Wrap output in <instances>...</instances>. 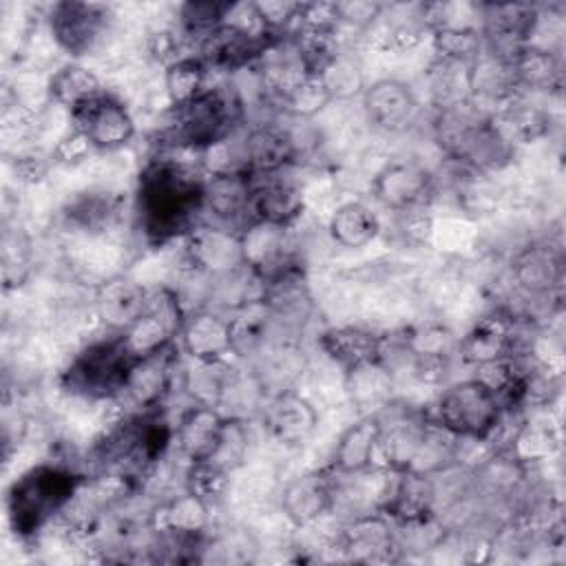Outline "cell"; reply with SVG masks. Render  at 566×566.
I'll return each mask as SVG.
<instances>
[{
  "mask_svg": "<svg viewBox=\"0 0 566 566\" xmlns=\"http://www.w3.org/2000/svg\"><path fill=\"white\" fill-rule=\"evenodd\" d=\"M137 358L124 334L108 332L71 358L60 376L62 389L84 400H115L124 396Z\"/></svg>",
  "mask_w": 566,
  "mask_h": 566,
  "instance_id": "3",
  "label": "cell"
},
{
  "mask_svg": "<svg viewBox=\"0 0 566 566\" xmlns=\"http://www.w3.org/2000/svg\"><path fill=\"white\" fill-rule=\"evenodd\" d=\"M263 429L287 449L303 447L316 431L318 413L314 405L294 389H279L261 409Z\"/></svg>",
  "mask_w": 566,
  "mask_h": 566,
  "instance_id": "19",
  "label": "cell"
},
{
  "mask_svg": "<svg viewBox=\"0 0 566 566\" xmlns=\"http://www.w3.org/2000/svg\"><path fill=\"white\" fill-rule=\"evenodd\" d=\"M148 301V290L128 279L115 276L104 281L95 292V314L108 332L124 334L142 314Z\"/></svg>",
  "mask_w": 566,
  "mask_h": 566,
  "instance_id": "28",
  "label": "cell"
},
{
  "mask_svg": "<svg viewBox=\"0 0 566 566\" xmlns=\"http://www.w3.org/2000/svg\"><path fill=\"white\" fill-rule=\"evenodd\" d=\"M226 424H228V416L221 409L190 402V407L181 411L175 424L172 444L177 447L179 455L186 462L210 460L214 458L221 444Z\"/></svg>",
  "mask_w": 566,
  "mask_h": 566,
  "instance_id": "23",
  "label": "cell"
},
{
  "mask_svg": "<svg viewBox=\"0 0 566 566\" xmlns=\"http://www.w3.org/2000/svg\"><path fill=\"white\" fill-rule=\"evenodd\" d=\"M303 210L305 197L294 181L279 175L254 177L248 199V223L290 228L303 214Z\"/></svg>",
  "mask_w": 566,
  "mask_h": 566,
  "instance_id": "22",
  "label": "cell"
},
{
  "mask_svg": "<svg viewBox=\"0 0 566 566\" xmlns=\"http://www.w3.org/2000/svg\"><path fill=\"white\" fill-rule=\"evenodd\" d=\"M245 451H248V433H245V422L241 418H230L228 416V424L221 438V444L214 453V462H219L223 469H228L230 473L234 469H239L245 460Z\"/></svg>",
  "mask_w": 566,
  "mask_h": 566,
  "instance_id": "46",
  "label": "cell"
},
{
  "mask_svg": "<svg viewBox=\"0 0 566 566\" xmlns=\"http://www.w3.org/2000/svg\"><path fill=\"white\" fill-rule=\"evenodd\" d=\"M46 93L57 106H64L66 111H71L106 93V88L93 69L80 62H66L49 77Z\"/></svg>",
  "mask_w": 566,
  "mask_h": 566,
  "instance_id": "34",
  "label": "cell"
},
{
  "mask_svg": "<svg viewBox=\"0 0 566 566\" xmlns=\"http://www.w3.org/2000/svg\"><path fill=\"white\" fill-rule=\"evenodd\" d=\"M184 318H186V312L175 290L170 287L148 290V301L139 318L124 332V340L137 356L159 352L177 343Z\"/></svg>",
  "mask_w": 566,
  "mask_h": 566,
  "instance_id": "11",
  "label": "cell"
},
{
  "mask_svg": "<svg viewBox=\"0 0 566 566\" xmlns=\"http://www.w3.org/2000/svg\"><path fill=\"white\" fill-rule=\"evenodd\" d=\"M243 104L230 86H206L188 104L172 108L166 142L177 148L203 153L241 128Z\"/></svg>",
  "mask_w": 566,
  "mask_h": 566,
  "instance_id": "4",
  "label": "cell"
},
{
  "mask_svg": "<svg viewBox=\"0 0 566 566\" xmlns=\"http://www.w3.org/2000/svg\"><path fill=\"white\" fill-rule=\"evenodd\" d=\"M298 144L290 128L263 122L245 130V166L252 177L279 175L296 161Z\"/></svg>",
  "mask_w": 566,
  "mask_h": 566,
  "instance_id": "24",
  "label": "cell"
},
{
  "mask_svg": "<svg viewBox=\"0 0 566 566\" xmlns=\"http://www.w3.org/2000/svg\"><path fill=\"white\" fill-rule=\"evenodd\" d=\"M504 416L497 396L475 376L447 385L427 413L431 422L458 440L471 442L491 440L502 427Z\"/></svg>",
  "mask_w": 566,
  "mask_h": 566,
  "instance_id": "5",
  "label": "cell"
},
{
  "mask_svg": "<svg viewBox=\"0 0 566 566\" xmlns=\"http://www.w3.org/2000/svg\"><path fill=\"white\" fill-rule=\"evenodd\" d=\"M208 66L199 55H179L166 64L164 93L172 108H179L195 99L208 80Z\"/></svg>",
  "mask_w": 566,
  "mask_h": 566,
  "instance_id": "37",
  "label": "cell"
},
{
  "mask_svg": "<svg viewBox=\"0 0 566 566\" xmlns=\"http://www.w3.org/2000/svg\"><path fill=\"white\" fill-rule=\"evenodd\" d=\"M345 380L354 402L387 407L391 387H394V378H391V369L387 367V360H376V363H367L356 369H349L345 371Z\"/></svg>",
  "mask_w": 566,
  "mask_h": 566,
  "instance_id": "40",
  "label": "cell"
},
{
  "mask_svg": "<svg viewBox=\"0 0 566 566\" xmlns=\"http://www.w3.org/2000/svg\"><path fill=\"white\" fill-rule=\"evenodd\" d=\"M338 478L327 469H316L292 478L281 493V509L294 526H310L336 504Z\"/></svg>",
  "mask_w": 566,
  "mask_h": 566,
  "instance_id": "20",
  "label": "cell"
},
{
  "mask_svg": "<svg viewBox=\"0 0 566 566\" xmlns=\"http://www.w3.org/2000/svg\"><path fill=\"white\" fill-rule=\"evenodd\" d=\"M73 130H80L95 150H119L135 137V119L130 111L111 93H102L69 111Z\"/></svg>",
  "mask_w": 566,
  "mask_h": 566,
  "instance_id": "7",
  "label": "cell"
},
{
  "mask_svg": "<svg viewBox=\"0 0 566 566\" xmlns=\"http://www.w3.org/2000/svg\"><path fill=\"white\" fill-rule=\"evenodd\" d=\"M135 219L146 243L186 239L206 214V172L157 155L144 164L135 186Z\"/></svg>",
  "mask_w": 566,
  "mask_h": 566,
  "instance_id": "1",
  "label": "cell"
},
{
  "mask_svg": "<svg viewBox=\"0 0 566 566\" xmlns=\"http://www.w3.org/2000/svg\"><path fill=\"white\" fill-rule=\"evenodd\" d=\"M281 42L285 40L279 35L268 31H248L226 20V24L199 42L197 55L206 62L208 69L232 73L254 66L270 49L279 46Z\"/></svg>",
  "mask_w": 566,
  "mask_h": 566,
  "instance_id": "10",
  "label": "cell"
},
{
  "mask_svg": "<svg viewBox=\"0 0 566 566\" xmlns=\"http://www.w3.org/2000/svg\"><path fill=\"white\" fill-rule=\"evenodd\" d=\"M431 49L436 53V62L469 66L482 53L484 40L480 27L447 22L431 29Z\"/></svg>",
  "mask_w": 566,
  "mask_h": 566,
  "instance_id": "36",
  "label": "cell"
},
{
  "mask_svg": "<svg viewBox=\"0 0 566 566\" xmlns=\"http://www.w3.org/2000/svg\"><path fill=\"white\" fill-rule=\"evenodd\" d=\"M511 274L526 296L551 298L559 294L564 281L562 248L553 241H537L522 248L511 263Z\"/></svg>",
  "mask_w": 566,
  "mask_h": 566,
  "instance_id": "21",
  "label": "cell"
},
{
  "mask_svg": "<svg viewBox=\"0 0 566 566\" xmlns=\"http://www.w3.org/2000/svg\"><path fill=\"white\" fill-rule=\"evenodd\" d=\"M234 2L219 0H190L179 7L177 27L186 40H195L197 44L206 40L212 31L226 24Z\"/></svg>",
  "mask_w": 566,
  "mask_h": 566,
  "instance_id": "41",
  "label": "cell"
},
{
  "mask_svg": "<svg viewBox=\"0 0 566 566\" xmlns=\"http://www.w3.org/2000/svg\"><path fill=\"white\" fill-rule=\"evenodd\" d=\"M119 208H122L119 197L111 192L86 190L69 199L62 214L71 228L95 234V232H106L108 228L115 226V221L119 219Z\"/></svg>",
  "mask_w": 566,
  "mask_h": 566,
  "instance_id": "32",
  "label": "cell"
},
{
  "mask_svg": "<svg viewBox=\"0 0 566 566\" xmlns=\"http://www.w3.org/2000/svg\"><path fill=\"white\" fill-rule=\"evenodd\" d=\"M150 526L159 533L206 535L210 528V502L190 491H179L161 500L150 513Z\"/></svg>",
  "mask_w": 566,
  "mask_h": 566,
  "instance_id": "29",
  "label": "cell"
},
{
  "mask_svg": "<svg viewBox=\"0 0 566 566\" xmlns=\"http://www.w3.org/2000/svg\"><path fill=\"white\" fill-rule=\"evenodd\" d=\"M91 150H95L91 146V142L80 130L71 128L64 137L57 139V144L51 153V159H53V164H60V166H75V164L84 161Z\"/></svg>",
  "mask_w": 566,
  "mask_h": 566,
  "instance_id": "48",
  "label": "cell"
},
{
  "mask_svg": "<svg viewBox=\"0 0 566 566\" xmlns=\"http://www.w3.org/2000/svg\"><path fill=\"white\" fill-rule=\"evenodd\" d=\"M84 475L64 462H40L22 471L7 489V520L22 542L35 539L80 495Z\"/></svg>",
  "mask_w": 566,
  "mask_h": 566,
  "instance_id": "2",
  "label": "cell"
},
{
  "mask_svg": "<svg viewBox=\"0 0 566 566\" xmlns=\"http://www.w3.org/2000/svg\"><path fill=\"white\" fill-rule=\"evenodd\" d=\"M436 177L418 161H391L371 179L374 199L391 212L429 208Z\"/></svg>",
  "mask_w": 566,
  "mask_h": 566,
  "instance_id": "14",
  "label": "cell"
},
{
  "mask_svg": "<svg viewBox=\"0 0 566 566\" xmlns=\"http://www.w3.org/2000/svg\"><path fill=\"white\" fill-rule=\"evenodd\" d=\"M517 93L553 91L562 86V62L555 51L535 42L522 46L509 57Z\"/></svg>",
  "mask_w": 566,
  "mask_h": 566,
  "instance_id": "30",
  "label": "cell"
},
{
  "mask_svg": "<svg viewBox=\"0 0 566 566\" xmlns=\"http://www.w3.org/2000/svg\"><path fill=\"white\" fill-rule=\"evenodd\" d=\"M557 447V438L553 436V431L548 427H539V424H522L511 444L506 447L520 462L528 464V462H539L544 458H548Z\"/></svg>",
  "mask_w": 566,
  "mask_h": 566,
  "instance_id": "44",
  "label": "cell"
},
{
  "mask_svg": "<svg viewBox=\"0 0 566 566\" xmlns=\"http://www.w3.org/2000/svg\"><path fill=\"white\" fill-rule=\"evenodd\" d=\"M323 82L327 84L332 97H347L356 91L363 88V82H360V73H358V66L352 64L349 60H345L343 55L325 71L323 75Z\"/></svg>",
  "mask_w": 566,
  "mask_h": 566,
  "instance_id": "47",
  "label": "cell"
},
{
  "mask_svg": "<svg viewBox=\"0 0 566 566\" xmlns=\"http://www.w3.org/2000/svg\"><path fill=\"white\" fill-rule=\"evenodd\" d=\"M363 111L376 130L398 135L418 122L420 102L409 84L387 77L363 88Z\"/></svg>",
  "mask_w": 566,
  "mask_h": 566,
  "instance_id": "17",
  "label": "cell"
},
{
  "mask_svg": "<svg viewBox=\"0 0 566 566\" xmlns=\"http://www.w3.org/2000/svg\"><path fill=\"white\" fill-rule=\"evenodd\" d=\"M184 489L199 495L206 502H214L230 489V471L214 460L186 462Z\"/></svg>",
  "mask_w": 566,
  "mask_h": 566,
  "instance_id": "43",
  "label": "cell"
},
{
  "mask_svg": "<svg viewBox=\"0 0 566 566\" xmlns=\"http://www.w3.org/2000/svg\"><path fill=\"white\" fill-rule=\"evenodd\" d=\"M15 175L20 181L35 184L46 175V161L33 155H22L15 159Z\"/></svg>",
  "mask_w": 566,
  "mask_h": 566,
  "instance_id": "51",
  "label": "cell"
},
{
  "mask_svg": "<svg viewBox=\"0 0 566 566\" xmlns=\"http://www.w3.org/2000/svg\"><path fill=\"white\" fill-rule=\"evenodd\" d=\"M382 4L367 2V0H354V2H336L338 24H347L354 29H367L380 18Z\"/></svg>",
  "mask_w": 566,
  "mask_h": 566,
  "instance_id": "49",
  "label": "cell"
},
{
  "mask_svg": "<svg viewBox=\"0 0 566 566\" xmlns=\"http://www.w3.org/2000/svg\"><path fill=\"white\" fill-rule=\"evenodd\" d=\"M177 345L188 360L230 363L237 356L230 314L219 307H199L186 314Z\"/></svg>",
  "mask_w": 566,
  "mask_h": 566,
  "instance_id": "12",
  "label": "cell"
},
{
  "mask_svg": "<svg viewBox=\"0 0 566 566\" xmlns=\"http://www.w3.org/2000/svg\"><path fill=\"white\" fill-rule=\"evenodd\" d=\"M338 548L360 564H391L402 557V542L394 522L380 511L352 515L338 533Z\"/></svg>",
  "mask_w": 566,
  "mask_h": 566,
  "instance_id": "9",
  "label": "cell"
},
{
  "mask_svg": "<svg viewBox=\"0 0 566 566\" xmlns=\"http://www.w3.org/2000/svg\"><path fill=\"white\" fill-rule=\"evenodd\" d=\"M230 369H232L230 363L188 360V365L181 367V389L186 391L190 402L219 409Z\"/></svg>",
  "mask_w": 566,
  "mask_h": 566,
  "instance_id": "39",
  "label": "cell"
},
{
  "mask_svg": "<svg viewBox=\"0 0 566 566\" xmlns=\"http://www.w3.org/2000/svg\"><path fill=\"white\" fill-rule=\"evenodd\" d=\"M327 232L340 248L358 250L378 237L380 219L369 206L360 201H347L332 212Z\"/></svg>",
  "mask_w": 566,
  "mask_h": 566,
  "instance_id": "33",
  "label": "cell"
},
{
  "mask_svg": "<svg viewBox=\"0 0 566 566\" xmlns=\"http://www.w3.org/2000/svg\"><path fill=\"white\" fill-rule=\"evenodd\" d=\"M382 433V418L378 411L354 420L336 440L329 469L336 475H358L374 467L378 458V442Z\"/></svg>",
  "mask_w": 566,
  "mask_h": 566,
  "instance_id": "25",
  "label": "cell"
},
{
  "mask_svg": "<svg viewBox=\"0 0 566 566\" xmlns=\"http://www.w3.org/2000/svg\"><path fill=\"white\" fill-rule=\"evenodd\" d=\"M338 31H296L290 38L294 55L305 75L323 77L325 71L343 55Z\"/></svg>",
  "mask_w": 566,
  "mask_h": 566,
  "instance_id": "38",
  "label": "cell"
},
{
  "mask_svg": "<svg viewBox=\"0 0 566 566\" xmlns=\"http://www.w3.org/2000/svg\"><path fill=\"white\" fill-rule=\"evenodd\" d=\"M254 177L250 172L206 175V212L230 230L248 223V199Z\"/></svg>",
  "mask_w": 566,
  "mask_h": 566,
  "instance_id": "27",
  "label": "cell"
},
{
  "mask_svg": "<svg viewBox=\"0 0 566 566\" xmlns=\"http://www.w3.org/2000/svg\"><path fill=\"white\" fill-rule=\"evenodd\" d=\"M398 343L409 360H451V356L458 352L455 334L438 321H427L402 329Z\"/></svg>",
  "mask_w": 566,
  "mask_h": 566,
  "instance_id": "35",
  "label": "cell"
},
{
  "mask_svg": "<svg viewBox=\"0 0 566 566\" xmlns=\"http://www.w3.org/2000/svg\"><path fill=\"white\" fill-rule=\"evenodd\" d=\"M396 226L400 230V234L407 241L413 243H422L431 237L433 230V219L429 214L427 208H418V210H405V212H396Z\"/></svg>",
  "mask_w": 566,
  "mask_h": 566,
  "instance_id": "50",
  "label": "cell"
},
{
  "mask_svg": "<svg viewBox=\"0 0 566 566\" xmlns=\"http://www.w3.org/2000/svg\"><path fill=\"white\" fill-rule=\"evenodd\" d=\"M458 354L469 365H486L533 354V338L513 314L495 312L478 321L460 340Z\"/></svg>",
  "mask_w": 566,
  "mask_h": 566,
  "instance_id": "6",
  "label": "cell"
},
{
  "mask_svg": "<svg viewBox=\"0 0 566 566\" xmlns=\"http://www.w3.org/2000/svg\"><path fill=\"white\" fill-rule=\"evenodd\" d=\"M316 345L332 363H336L343 371H349L367 363L385 360L387 338L358 325H338L323 329Z\"/></svg>",
  "mask_w": 566,
  "mask_h": 566,
  "instance_id": "26",
  "label": "cell"
},
{
  "mask_svg": "<svg viewBox=\"0 0 566 566\" xmlns=\"http://www.w3.org/2000/svg\"><path fill=\"white\" fill-rule=\"evenodd\" d=\"M179 345L172 343L159 352L139 356L124 396L137 411L161 409L166 396L172 391V382L179 371Z\"/></svg>",
  "mask_w": 566,
  "mask_h": 566,
  "instance_id": "18",
  "label": "cell"
},
{
  "mask_svg": "<svg viewBox=\"0 0 566 566\" xmlns=\"http://www.w3.org/2000/svg\"><path fill=\"white\" fill-rule=\"evenodd\" d=\"M184 241V259L197 274H206L212 281L234 274L245 268L241 237L226 226L201 223Z\"/></svg>",
  "mask_w": 566,
  "mask_h": 566,
  "instance_id": "13",
  "label": "cell"
},
{
  "mask_svg": "<svg viewBox=\"0 0 566 566\" xmlns=\"http://www.w3.org/2000/svg\"><path fill=\"white\" fill-rule=\"evenodd\" d=\"M206 551L219 553V562H230V564L239 562L241 564V562H250L252 553L256 548H254V542H252L248 531H243V528H228L226 533H219V535H212V537L206 535L203 553Z\"/></svg>",
  "mask_w": 566,
  "mask_h": 566,
  "instance_id": "45",
  "label": "cell"
},
{
  "mask_svg": "<svg viewBox=\"0 0 566 566\" xmlns=\"http://www.w3.org/2000/svg\"><path fill=\"white\" fill-rule=\"evenodd\" d=\"M491 119L500 130V135L513 148L544 137L551 128L548 115L539 106L526 102L522 95H515L504 104H500L497 108H493Z\"/></svg>",
  "mask_w": 566,
  "mask_h": 566,
  "instance_id": "31",
  "label": "cell"
},
{
  "mask_svg": "<svg viewBox=\"0 0 566 566\" xmlns=\"http://www.w3.org/2000/svg\"><path fill=\"white\" fill-rule=\"evenodd\" d=\"M108 7L97 2L64 0L49 9L46 22L55 44L73 57L88 55L108 29Z\"/></svg>",
  "mask_w": 566,
  "mask_h": 566,
  "instance_id": "8",
  "label": "cell"
},
{
  "mask_svg": "<svg viewBox=\"0 0 566 566\" xmlns=\"http://www.w3.org/2000/svg\"><path fill=\"white\" fill-rule=\"evenodd\" d=\"M480 33L484 49L511 57L515 51L533 42V35L542 22V13L535 4L509 2V4H482Z\"/></svg>",
  "mask_w": 566,
  "mask_h": 566,
  "instance_id": "15",
  "label": "cell"
},
{
  "mask_svg": "<svg viewBox=\"0 0 566 566\" xmlns=\"http://www.w3.org/2000/svg\"><path fill=\"white\" fill-rule=\"evenodd\" d=\"M332 99H334V97H332L327 84L323 82V77L305 75V77L298 80L276 104H279L281 111L287 113L290 117L310 119V117H314L316 113H321Z\"/></svg>",
  "mask_w": 566,
  "mask_h": 566,
  "instance_id": "42",
  "label": "cell"
},
{
  "mask_svg": "<svg viewBox=\"0 0 566 566\" xmlns=\"http://www.w3.org/2000/svg\"><path fill=\"white\" fill-rule=\"evenodd\" d=\"M391 482L382 493V504L378 506L396 526H416L436 517L438 486L433 475H422L413 471L394 473Z\"/></svg>",
  "mask_w": 566,
  "mask_h": 566,
  "instance_id": "16",
  "label": "cell"
}]
</instances>
